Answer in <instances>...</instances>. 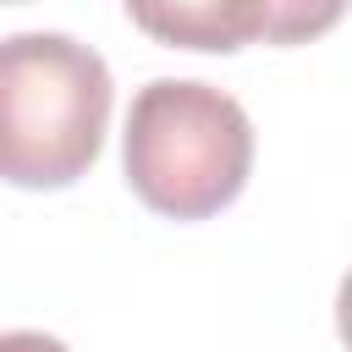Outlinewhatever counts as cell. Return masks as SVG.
Wrapping results in <instances>:
<instances>
[{"mask_svg":"<svg viewBox=\"0 0 352 352\" xmlns=\"http://www.w3.org/2000/svg\"><path fill=\"white\" fill-rule=\"evenodd\" d=\"M116 104L110 66L99 50L66 33L0 38V182L66 187L104 143Z\"/></svg>","mask_w":352,"mask_h":352,"instance_id":"cell-1","label":"cell"},{"mask_svg":"<svg viewBox=\"0 0 352 352\" xmlns=\"http://www.w3.org/2000/svg\"><path fill=\"white\" fill-rule=\"evenodd\" d=\"M121 165L132 192L154 214L204 220L248 187L253 121L226 88L192 77H154L132 94Z\"/></svg>","mask_w":352,"mask_h":352,"instance_id":"cell-2","label":"cell"},{"mask_svg":"<svg viewBox=\"0 0 352 352\" xmlns=\"http://www.w3.org/2000/svg\"><path fill=\"white\" fill-rule=\"evenodd\" d=\"M126 16L176 50H242L258 44L264 0H126Z\"/></svg>","mask_w":352,"mask_h":352,"instance_id":"cell-3","label":"cell"},{"mask_svg":"<svg viewBox=\"0 0 352 352\" xmlns=\"http://www.w3.org/2000/svg\"><path fill=\"white\" fill-rule=\"evenodd\" d=\"M346 0H264V16H258V38L264 44H302V38H319L341 22Z\"/></svg>","mask_w":352,"mask_h":352,"instance_id":"cell-4","label":"cell"},{"mask_svg":"<svg viewBox=\"0 0 352 352\" xmlns=\"http://www.w3.org/2000/svg\"><path fill=\"white\" fill-rule=\"evenodd\" d=\"M0 352H66L55 336H44V330H6L0 336Z\"/></svg>","mask_w":352,"mask_h":352,"instance_id":"cell-5","label":"cell"},{"mask_svg":"<svg viewBox=\"0 0 352 352\" xmlns=\"http://www.w3.org/2000/svg\"><path fill=\"white\" fill-rule=\"evenodd\" d=\"M336 330H341V341L352 346V270L341 275V292H336Z\"/></svg>","mask_w":352,"mask_h":352,"instance_id":"cell-6","label":"cell"},{"mask_svg":"<svg viewBox=\"0 0 352 352\" xmlns=\"http://www.w3.org/2000/svg\"><path fill=\"white\" fill-rule=\"evenodd\" d=\"M6 6H16V0H6Z\"/></svg>","mask_w":352,"mask_h":352,"instance_id":"cell-7","label":"cell"}]
</instances>
